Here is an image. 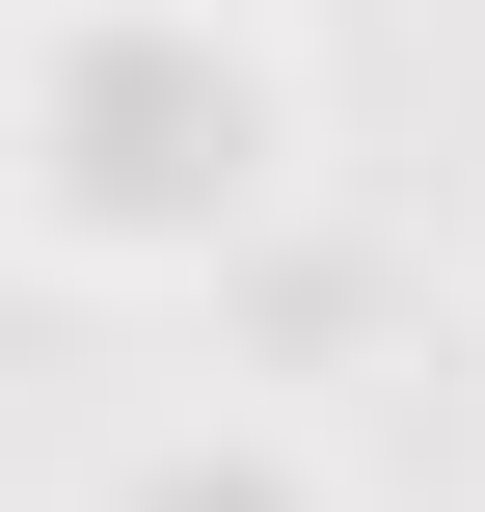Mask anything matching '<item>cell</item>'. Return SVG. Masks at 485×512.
I'll return each instance as SVG.
<instances>
[{
  "label": "cell",
  "instance_id": "6da1fadb",
  "mask_svg": "<svg viewBox=\"0 0 485 512\" xmlns=\"http://www.w3.org/2000/svg\"><path fill=\"white\" fill-rule=\"evenodd\" d=\"M135 512H270V486H216V459H162V486H135Z\"/></svg>",
  "mask_w": 485,
  "mask_h": 512
}]
</instances>
